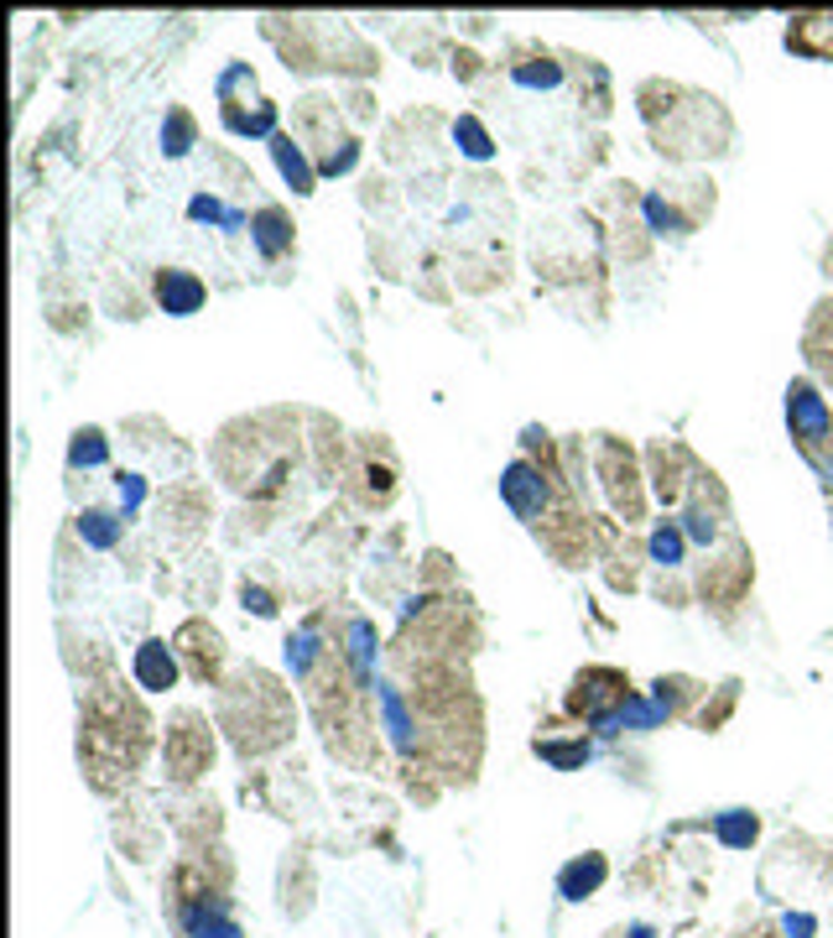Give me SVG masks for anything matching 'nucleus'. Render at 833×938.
I'll return each instance as SVG.
<instances>
[{"instance_id":"1","label":"nucleus","mask_w":833,"mask_h":938,"mask_svg":"<svg viewBox=\"0 0 833 938\" xmlns=\"http://www.w3.org/2000/svg\"><path fill=\"white\" fill-rule=\"evenodd\" d=\"M786 427H792V438H798L802 460L813 464L823 485H833V407L823 402L807 375H798L792 386H786Z\"/></svg>"},{"instance_id":"2","label":"nucleus","mask_w":833,"mask_h":938,"mask_svg":"<svg viewBox=\"0 0 833 938\" xmlns=\"http://www.w3.org/2000/svg\"><path fill=\"white\" fill-rule=\"evenodd\" d=\"M500 501L510 506V516L537 522L547 512V475L531 460H510L506 475H500Z\"/></svg>"},{"instance_id":"3","label":"nucleus","mask_w":833,"mask_h":938,"mask_svg":"<svg viewBox=\"0 0 833 938\" xmlns=\"http://www.w3.org/2000/svg\"><path fill=\"white\" fill-rule=\"evenodd\" d=\"M626 694H636L626 683V673H614V667H589V673H579L573 678V694H568V709L573 715H605V709H614V704L626 699Z\"/></svg>"},{"instance_id":"4","label":"nucleus","mask_w":833,"mask_h":938,"mask_svg":"<svg viewBox=\"0 0 833 938\" xmlns=\"http://www.w3.org/2000/svg\"><path fill=\"white\" fill-rule=\"evenodd\" d=\"M667 719V709L657 699H647V694H626V699L614 704V709H605V715L589 719V730L595 735H626V730H657Z\"/></svg>"},{"instance_id":"5","label":"nucleus","mask_w":833,"mask_h":938,"mask_svg":"<svg viewBox=\"0 0 833 938\" xmlns=\"http://www.w3.org/2000/svg\"><path fill=\"white\" fill-rule=\"evenodd\" d=\"M209 297V288L199 282L193 272H183V266H167V272H156V303H162V313H172V319H187V313H199Z\"/></svg>"},{"instance_id":"6","label":"nucleus","mask_w":833,"mask_h":938,"mask_svg":"<svg viewBox=\"0 0 833 938\" xmlns=\"http://www.w3.org/2000/svg\"><path fill=\"white\" fill-rule=\"evenodd\" d=\"M605 876H610V860H605L599 850L573 855V860L558 870V897H568V902H583V897H595V891L605 887Z\"/></svg>"},{"instance_id":"7","label":"nucleus","mask_w":833,"mask_h":938,"mask_svg":"<svg viewBox=\"0 0 833 938\" xmlns=\"http://www.w3.org/2000/svg\"><path fill=\"white\" fill-rule=\"evenodd\" d=\"M131 673H136V683L146 694H167L172 683H177V657H172L167 642H141Z\"/></svg>"},{"instance_id":"8","label":"nucleus","mask_w":833,"mask_h":938,"mask_svg":"<svg viewBox=\"0 0 833 938\" xmlns=\"http://www.w3.org/2000/svg\"><path fill=\"white\" fill-rule=\"evenodd\" d=\"M251 235H255V251L266 261H282L292 251V220L287 209H261L251 220Z\"/></svg>"},{"instance_id":"9","label":"nucleus","mask_w":833,"mask_h":938,"mask_svg":"<svg viewBox=\"0 0 833 938\" xmlns=\"http://www.w3.org/2000/svg\"><path fill=\"white\" fill-rule=\"evenodd\" d=\"M187 730H193V715L177 725V730L167 735V750H172V777H199V767H204L209 756H214V746H209V735H193L187 740Z\"/></svg>"},{"instance_id":"10","label":"nucleus","mask_w":833,"mask_h":938,"mask_svg":"<svg viewBox=\"0 0 833 938\" xmlns=\"http://www.w3.org/2000/svg\"><path fill=\"white\" fill-rule=\"evenodd\" d=\"M272 157H276V168H282V178L292 183V193H313V178H318V172H313V162L303 157V147H297V141L276 131V137H272Z\"/></svg>"},{"instance_id":"11","label":"nucleus","mask_w":833,"mask_h":938,"mask_svg":"<svg viewBox=\"0 0 833 938\" xmlns=\"http://www.w3.org/2000/svg\"><path fill=\"white\" fill-rule=\"evenodd\" d=\"M755 835H761V819H755L750 808H724V814L714 819V839L724 845V850H750Z\"/></svg>"},{"instance_id":"12","label":"nucleus","mask_w":833,"mask_h":938,"mask_svg":"<svg viewBox=\"0 0 833 938\" xmlns=\"http://www.w3.org/2000/svg\"><path fill=\"white\" fill-rule=\"evenodd\" d=\"M349 663H355L359 688H370V678H375V626L365 621V615L349 621Z\"/></svg>"},{"instance_id":"13","label":"nucleus","mask_w":833,"mask_h":938,"mask_svg":"<svg viewBox=\"0 0 833 938\" xmlns=\"http://www.w3.org/2000/svg\"><path fill=\"white\" fill-rule=\"evenodd\" d=\"M651 563H662V568H678L682 558H688V532H682V522H657L651 527Z\"/></svg>"},{"instance_id":"14","label":"nucleus","mask_w":833,"mask_h":938,"mask_svg":"<svg viewBox=\"0 0 833 938\" xmlns=\"http://www.w3.org/2000/svg\"><path fill=\"white\" fill-rule=\"evenodd\" d=\"M120 532H125V522H120L115 512H104V506H89V512L79 516V537H84L89 547H115Z\"/></svg>"},{"instance_id":"15","label":"nucleus","mask_w":833,"mask_h":938,"mask_svg":"<svg viewBox=\"0 0 833 938\" xmlns=\"http://www.w3.org/2000/svg\"><path fill=\"white\" fill-rule=\"evenodd\" d=\"M537 756L558 771H579L583 762L595 756V746H589V740H537Z\"/></svg>"},{"instance_id":"16","label":"nucleus","mask_w":833,"mask_h":938,"mask_svg":"<svg viewBox=\"0 0 833 938\" xmlns=\"http://www.w3.org/2000/svg\"><path fill=\"white\" fill-rule=\"evenodd\" d=\"M104 460H110L104 433H100V427H79V433H73V444H69V464H73V470H100Z\"/></svg>"},{"instance_id":"17","label":"nucleus","mask_w":833,"mask_h":938,"mask_svg":"<svg viewBox=\"0 0 833 938\" xmlns=\"http://www.w3.org/2000/svg\"><path fill=\"white\" fill-rule=\"evenodd\" d=\"M454 141H459V152L469 157V162H490V152H495L490 131H485V125H479L475 115H459V120H454Z\"/></svg>"},{"instance_id":"18","label":"nucleus","mask_w":833,"mask_h":938,"mask_svg":"<svg viewBox=\"0 0 833 938\" xmlns=\"http://www.w3.org/2000/svg\"><path fill=\"white\" fill-rule=\"evenodd\" d=\"M318 626H303V632H292L287 636V667H292V678H307L313 673V663H318Z\"/></svg>"},{"instance_id":"19","label":"nucleus","mask_w":833,"mask_h":938,"mask_svg":"<svg viewBox=\"0 0 833 938\" xmlns=\"http://www.w3.org/2000/svg\"><path fill=\"white\" fill-rule=\"evenodd\" d=\"M187 220H199V224H224V230H240L245 224V214L240 209H230L224 199H214V193H193V204H187Z\"/></svg>"},{"instance_id":"20","label":"nucleus","mask_w":833,"mask_h":938,"mask_svg":"<svg viewBox=\"0 0 833 938\" xmlns=\"http://www.w3.org/2000/svg\"><path fill=\"white\" fill-rule=\"evenodd\" d=\"M641 214H647V224L657 230V235H688V230H693V220H682V214H678L672 204H667L662 193H647Z\"/></svg>"},{"instance_id":"21","label":"nucleus","mask_w":833,"mask_h":938,"mask_svg":"<svg viewBox=\"0 0 833 938\" xmlns=\"http://www.w3.org/2000/svg\"><path fill=\"white\" fill-rule=\"evenodd\" d=\"M510 79L521 89H558L562 84V69L552 63V58H531V63H516L510 69Z\"/></svg>"},{"instance_id":"22","label":"nucleus","mask_w":833,"mask_h":938,"mask_svg":"<svg viewBox=\"0 0 833 938\" xmlns=\"http://www.w3.org/2000/svg\"><path fill=\"white\" fill-rule=\"evenodd\" d=\"M162 141H167V152H172V157H183V152H187V141H193V120H187L183 110H172V120L162 125Z\"/></svg>"},{"instance_id":"23","label":"nucleus","mask_w":833,"mask_h":938,"mask_svg":"<svg viewBox=\"0 0 833 938\" xmlns=\"http://www.w3.org/2000/svg\"><path fill=\"white\" fill-rule=\"evenodd\" d=\"M115 491H120V512L131 516L141 506V495H146V485H141V475H120L115 480Z\"/></svg>"},{"instance_id":"24","label":"nucleus","mask_w":833,"mask_h":938,"mask_svg":"<svg viewBox=\"0 0 833 938\" xmlns=\"http://www.w3.org/2000/svg\"><path fill=\"white\" fill-rule=\"evenodd\" d=\"M782 934H786V938H813V934H817V918H813V912H786Z\"/></svg>"},{"instance_id":"25","label":"nucleus","mask_w":833,"mask_h":938,"mask_svg":"<svg viewBox=\"0 0 833 938\" xmlns=\"http://www.w3.org/2000/svg\"><path fill=\"white\" fill-rule=\"evenodd\" d=\"M245 611H255V615H276V599L266 595V589H251V584H245Z\"/></svg>"},{"instance_id":"26","label":"nucleus","mask_w":833,"mask_h":938,"mask_svg":"<svg viewBox=\"0 0 833 938\" xmlns=\"http://www.w3.org/2000/svg\"><path fill=\"white\" fill-rule=\"evenodd\" d=\"M630 938H657V934H651L647 922H636V928H630Z\"/></svg>"}]
</instances>
